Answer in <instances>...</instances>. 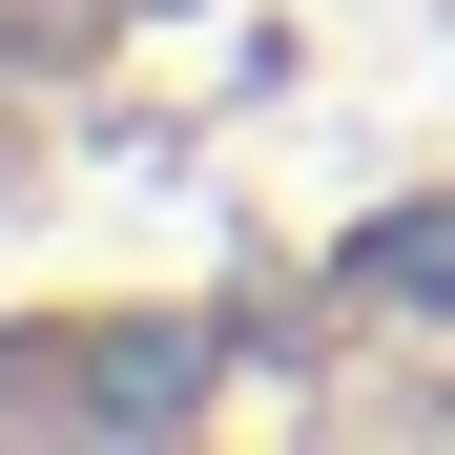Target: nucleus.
<instances>
[{
    "label": "nucleus",
    "instance_id": "obj_1",
    "mask_svg": "<svg viewBox=\"0 0 455 455\" xmlns=\"http://www.w3.org/2000/svg\"><path fill=\"white\" fill-rule=\"evenodd\" d=\"M372 290H455V228H372Z\"/></svg>",
    "mask_w": 455,
    "mask_h": 455
}]
</instances>
